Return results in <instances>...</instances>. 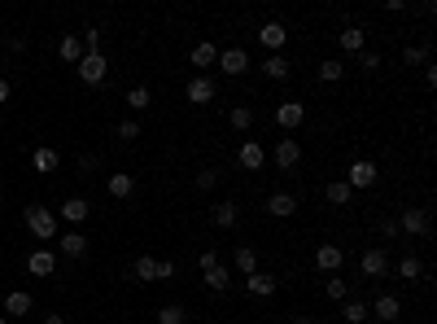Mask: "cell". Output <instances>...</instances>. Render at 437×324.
<instances>
[{
	"label": "cell",
	"mask_w": 437,
	"mask_h": 324,
	"mask_svg": "<svg viewBox=\"0 0 437 324\" xmlns=\"http://www.w3.org/2000/svg\"><path fill=\"white\" fill-rule=\"evenodd\" d=\"M31 167L40 171V176H53V171L62 167V158H57V149H48V145H40V149H35V158H31Z\"/></svg>",
	"instance_id": "ffe728a7"
},
{
	"label": "cell",
	"mask_w": 437,
	"mask_h": 324,
	"mask_svg": "<svg viewBox=\"0 0 437 324\" xmlns=\"http://www.w3.org/2000/svg\"><path fill=\"white\" fill-rule=\"evenodd\" d=\"M9 96H13V84H9V79H0V106H5Z\"/></svg>",
	"instance_id": "bcb514c9"
},
{
	"label": "cell",
	"mask_w": 437,
	"mask_h": 324,
	"mask_svg": "<svg viewBox=\"0 0 437 324\" xmlns=\"http://www.w3.org/2000/svg\"><path fill=\"white\" fill-rule=\"evenodd\" d=\"M341 53H363V44H368V31L363 27H341Z\"/></svg>",
	"instance_id": "603a6c76"
},
{
	"label": "cell",
	"mask_w": 437,
	"mask_h": 324,
	"mask_svg": "<svg viewBox=\"0 0 437 324\" xmlns=\"http://www.w3.org/2000/svg\"><path fill=\"white\" fill-rule=\"evenodd\" d=\"M319 79H324V84H341V79H346V62H341V57L319 62Z\"/></svg>",
	"instance_id": "1f68e13d"
},
{
	"label": "cell",
	"mask_w": 437,
	"mask_h": 324,
	"mask_svg": "<svg viewBox=\"0 0 437 324\" xmlns=\"http://www.w3.org/2000/svg\"><path fill=\"white\" fill-rule=\"evenodd\" d=\"M368 315H376L380 324H394L402 315V303H398L394 294H376V303H368Z\"/></svg>",
	"instance_id": "ba28073f"
},
{
	"label": "cell",
	"mask_w": 437,
	"mask_h": 324,
	"mask_svg": "<svg viewBox=\"0 0 437 324\" xmlns=\"http://www.w3.org/2000/svg\"><path fill=\"white\" fill-rule=\"evenodd\" d=\"M346 184H350V189H372V184H376V162H368V158L350 162V171H346Z\"/></svg>",
	"instance_id": "30bf717a"
},
{
	"label": "cell",
	"mask_w": 437,
	"mask_h": 324,
	"mask_svg": "<svg viewBox=\"0 0 437 324\" xmlns=\"http://www.w3.org/2000/svg\"><path fill=\"white\" fill-rule=\"evenodd\" d=\"M380 237L394 241V237H398V219H380Z\"/></svg>",
	"instance_id": "7bdbcfd3"
},
{
	"label": "cell",
	"mask_w": 437,
	"mask_h": 324,
	"mask_svg": "<svg viewBox=\"0 0 437 324\" xmlns=\"http://www.w3.org/2000/svg\"><path fill=\"white\" fill-rule=\"evenodd\" d=\"M62 255L66 259H84L88 255V237L84 233H62Z\"/></svg>",
	"instance_id": "484cf974"
},
{
	"label": "cell",
	"mask_w": 437,
	"mask_h": 324,
	"mask_svg": "<svg viewBox=\"0 0 437 324\" xmlns=\"http://www.w3.org/2000/svg\"><path fill=\"white\" fill-rule=\"evenodd\" d=\"M227 123H232V132H249V128H254V110H249V106H232Z\"/></svg>",
	"instance_id": "e575fe53"
},
{
	"label": "cell",
	"mask_w": 437,
	"mask_h": 324,
	"mask_svg": "<svg viewBox=\"0 0 437 324\" xmlns=\"http://www.w3.org/2000/svg\"><path fill=\"white\" fill-rule=\"evenodd\" d=\"M433 84H437V66L429 62V66H424V88H433Z\"/></svg>",
	"instance_id": "f6af8a7d"
},
{
	"label": "cell",
	"mask_w": 437,
	"mask_h": 324,
	"mask_svg": "<svg viewBox=\"0 0 437 324\" xmlns=\"http://www.w3.org/2000/svg\"><path fill=\"white\" fill-rule=\"evenodd\" d=\"M271 118H276V128L293 132V128H302V123H306V106H302V101H280Z\"/></svg>",
	"instance_id": "8992f818"
},
{
	"label": "cell",
	"mask_w": 437,
	"mask_h": 324,
	"mask_svg": "<svg viewBox=\"0 0 437 324\" xmlns=\"http://www.w3.org/2000/svg\"><path fill=\"white\" fill-rule=\"evenodd\" d=\"M358 272H363L368 281H385V276H390V255H385V245H368V250L358 255Z\"/></svg>",
	"instance_id": "7a4b0ae2"
},
{
	"label": "cell",
	"mask_w": 437,
	"mask_h": 324,
	"mask_svg": "<svg viewBox=\"0 0 437 324\" xmlns=\"http://www.w3.org/2000/svg\"><path fill=\"white\" fill-rule=\"evenodd\" d=\"M44 324H70V320H66L62 311H53V315H44Z\"/></svg>",
	"instance_id": "7dc6e473"
},
{
	"label": "cell",
	"mask_w": 437,
	"mask_h": 324,
	"mask_svg": "<svg viewBox=\"0 0 437 324\" xmlns=\"http://www.w3.org/2000/svg\"><path fill=\"white\" fill-rule=\"evenodd\" d=\"M35 307V298L27 294V289H13V294H5V315L13 320V315H27Z\"/></svg>",
	"instance_id": "ac0fdd59"
},
{
	"label": "cell",
	"mask_w": 437,
	"mask_h": 324,
	"mask_svg": "<svg viewBox=\"0 0 437 324\" xmlns=\"http://www.w3.org/2000/svg\"><path fill=\"white\" fill-rule=\"evenodd\" d=\"M149 101H153V92H149L144 84H136L132 92H127V106H132V114H136V110H149Z\"/></svg>",
	"instance_id": "8d00e7d4"
},
{
	"label": "cell",
	"mask_w": 437,
	"mask_h": 324,
	"mask_svg": "<svg viewBox=\"0 0 437 324\" xmlns=\"http://www.w3.org/2000/svg\"><path fill=\"white\" fill-rule=\"evenodd\" d=\"M263 74H267V79H289V57L285 53H267Z\"/></svg>",
	"instance_id": "f1b7e54d"
},
{
	"label": "cell",
	"mask_w": 437,
	"mask_h": 324,
	"mask_svg": "<svg viewBox=\"0 0 437 324\" xmlns=\"http://www.w3.org/2000/svg\"><path fill=\"white\" fill-rule=\"evenodd\" d=\"M398 228L411 233V237H429V233H433V219H429V211H420V206H407L402 219H398Z\"/></svg>",
	"instance_id": "5b68a950"
},
{
	"label": "cell",
	"mask_w": 437,
	"mask_h": 324,
	"mask_svg": "<svg viewBox=\"0 0 437 324\" xmlns=\"http://www.w3.org/2000/svg\"><path fill=\"white\" fill-rule=\"evenodd\" d=\"M358 70H380V57L363 48V53H358Z\"/></svg>",
	"instance_id": "60d3db41"
},
{
	"label": "cell",
	"mask_w": 437,
	"mask_h": 324,
	"mask_svg": "<svg viewBox=\"0 0 437 324\" xmlns=\"http://www.w3.org/2000/svg\"><path fill=\"white\" fill-rule=\"evenodd\" d=\"M175 276V263L171 259H158V281H171Z\"/></svg>",
	"instance_id": "ee69618b"
},
{
	"label": "cell",
	"mask_w": 437,
	"mask_h": 324,
	"mask_svg": "<svg viewBox=\"0 0 437 324\" xmlns=\"http://www.w3.org/2000/svg\"><path fill=\"white\" fill-rule=\"evenodd\" d=\"M394 272H398L402 281H424V263H420L416 255H407V259H398V267H394Z\"/></svg>",
	"instance_id": "d6a6232c"
},
{
	"label": "cell",
	"mask_w": 437,
	"mask_h": 324,
	"mask_svg": "<svg viewBox=\"0 0 437 324\" xmlns=\"http://www.w3.org/2000/svg\"><path fill=\"white\" fill-rule=\"evenodd\" d=\"M132 276H136L140 285H149V281H158V259H149V255H140V259L132 263Z\"/></svg>",
	"instance_id": "f546056e"
},
{
	"label": "cell",
	"mask_w": 437,
	"mask_h": 324,
	"mask_svg": "<svg viewBox=\"0 0 437 324\" xmlns=\"http://www.w3.org/2000/svg\"><path fill=\"white\" fill-rule=\"evenodd\" d=\"M315 267L319 272H341L346 267V250H341V245H319V250H315Z\"/></svg>",
	"instance_id": "4fadbf2b"
},
{
	"label": "cell",
	"mask_w": 437,
	"mask_h": 324,
	"mask_svg": "<svg viewBox=\"0 0 437 324\" xmlns=\"http://www.w3.org/2000/svg\"><path fill=\"white\" fill-rule=\"evenodd\" d=\"M271 158H276V167H280V171H293V167L302 162V145H297V140H276Z\"/></svg>",
	"instance_id": "7c38bea8"
},
{
	"label": "cell",
	"mask_w": 437,
	"mask_h": 324,
	"mask_svg": "<svg viewBox=\"0 0 437 324\" xmlns=\"http://www.w3.org/2000/svg\"><path fill=\"white\" fill-rule=\"evenodd\" d=\"M324 294L332 298V303H346V298H350V281L341 276V272H332V276H328V285H324Z\"/></svg>",
	"instance_id": "4dcf8cb0"
},
{
	"label": "cell",
	"mask_w": 437,
	"mask_h": 324,
	"mask_svg": "<svg viewBox=\"0 0 437 324\" xmlns=\"http://www.w3.org/2000/svg\"><path fill=\"white\" fill-rule=\"evenodd\" d=\"M232 272H241V276H254V272H259V255H254L249 245H237V255H232Z\"/></svg>",
	"instance_id": "cb8c5ba5"
},
{
	"label": "cell",
	"mask_w": 437,
	"mask_h": 324,
	"mask_svg": "<svg viewBox=\"0 0 437 324\" xmlns=\"http://www.w3.org/2000/svg\"><path fill=\"white\" fill-rule=\"evenodd\" d=\"M402 62L407 66H429V44H407L402 48Z\"/></svg>",
	"instance_id": "d590c367"
},
{
	"label": "cell",
	"mask_w": 437,
	"mask_h": 324,
	"mask_svg": "<svg viewBox=\"0 0 437 324\" xmlns=\"http://www.w3.org/2000/svg\"><path fill=\"white\" fill-rule=\"evenodd\" d=\"M106 189H110V197H132V193H136V176H127V171H114V176L106 180Z\"/></svg>",
	"instance_id": "d4e9b609"
},
{
	"label": "cell",
	"mask_w": 437,
	"mask_h": 324,
	"mask_svg": "<svg viewBox=\"0 0 437 324\" xmlns=\"http://www.w3.org/2000/svg\"><path fill=\"white\" fill-rule=\"evenodd\" d=\"M158 324H188V311L179 307V303H171V307L158 311Z\"/></svg>",
	"instance_id": "74e56055"
},
{
	"label": "cell",
	"mask_w": 437,
	"mask_h": 324,
	"mask_svg": "<svg viewBox=\"0 0 437 324\" xmlns=\"http://www.w3.org/2000/svg\"><path fill=\"white\" fill-rule=\"evenodd\" d=\"M210 219L219 223V228H237V223H241V206L232 202V197H227V202H215V206H210Z\"/></svg>",
	"instance_id": "9a60e30c"
},
{
	"label": "cell",
	"mask_w": 437,
	"mask_h": 324,
	"mask_svg": "<svg viewBox=\"0 0 437 324\" xmlns=\"http://www.w3.org/2000/svg\"><path fill=\"white\" fill-rule=\"evenodd\" d=\"M201 285L210 289V294H223V289H232V267H210V272H201Z\"/></svg>",
	"instance_id": "2e32d148"
},
{
	"label": "cell",
	"mask_w": 437,
	"mask_h": 324,
	"mask_svg": "<svg viewBox=\"0 0 437 324\" xmlns=\"http://www.w3.org/2000/svg\"><path fill=\"white\" fill-rule=\"evenodd\" d=\"M118 136H123V140H140V123H136V118H123V123H118Z\"/></svg>",
	"instance_id": "f35d334b"
},
{
	"label": "cell",
	"mask_w": 437,
	"mask_h": 324,
	"mask_svg": "<svg viewBox=\"0 0 437 324\" xmlns=\"http://www.w3.org/2000/svg\"><path fill=\"white\" fill-rule=\"evenodd\" d=\"M245 289L267 298V294H276V276H271V272H254V276H245Z\"/></svg>",
	"instance_id": "83f0119b"
},
{
	"label": "cell",
	"mask_w": 437,
	"mask_h": 324,
	"mask_svg": "<svg viewBox=\"0 0 437 324\" xmlns=\"http://www.w3.org/2000/svg\"><path fill=\"white\" fill-rule=\"evenodd\" d=\"M289 324H315L311 315H289Z\"/></svg>",
	"instance_id": "c3c4849f"
},
{
	"label": "cell",
	"mask_w": 437,
	"mask_h": 324,
	"mask_svg": "<svg viewBox=\"0 0 437 324\" xmlns=\"http://www.w3.org/2000/svg\"><path fill=\"white\" fill-rule=\"evenodd\" d=\"M184 96H188V106H210L215 101V79H210V74H193Z\"/></svg>",
	"instance_id": "52a82bcc"
},
{
	"label": "cell",
	"mask_w": 437,
	"mask_h": 324,
	"mask_svg": "<svg viewBox=\"0 0 437 324\" xmlns=\"http://www.w3.org/2000/svg\"><path fill=\"white\" fill-rule=\"evenodd\" d=\"M285 40H289L285 22H263V27H259V44L267 48V53H280V48H285Z\"/></svg>",
	"instance_id": "8fae6325"
},
{
	"label": "cell",
	"mask_w": 437,
	"mask_h": 324,
	"mask_svg": "<svg viewBox=\"0 0 437 324\" xmlns=\"http://www.w3.org/2000/svg\"><path fill=\"white\" fill-rule=\"evenodd\" d=\"M237 162H241L245 171H263V167H267V149H263L259 140H241V149H237Z\"/></svg>",
	"instance_id": "9c48e42d"
},
{
	"label": "cell",
	"mask_w": 437,
	"mask_h": 324,
	"mask_svg": "<svg viewBox=\"0 0 437 324\" xmlns=\"http://www.w3.org/2000/svg\"><path fill=\"white\" fill-rule=\"evenodd\" d=\"M197 267H201V272H210V267H219V255H215V250H201Z\"/></svg>",
	"instance_id": "b9f144b4"
},
{
	"label": "cell",
	"mask_w": 437,
	"mask_h": 324,
	"mask_svg": "<svg viewBox=\"0 0 437 324\" xmlns=\"http://www.w3.org/2000/svg\"><path fill=\"white\" fill-rule=\"evenodd\" d=\"M215 184H219V171H210V167H205L201 176H197V189H201V193H210Z\"/></svg>",
	"instance_id": "ab89813d"
},
{
	"label": "cell",
	"mask_w": 437,
	"mask_h": 324,
	"mask_svg": "<svg viewBox=\"0 0 437 324\" xmlns=\"http://www.w3.org/2000/svg\"><path fill=\"white\" fill-rule=\"evenodd\" d=\"M57 53H62V62H70V66H79V62H84V53H88V48H84V40H79V35H62V44H57Z\"/></svg>",
	"instance_id": "44dd1931"
},
{
	"label": "cell",
	"mask_w": 437,
	"mask_h": 324,
	"mask_svg": "<svg viewBox=\"0 0 437 324\" xmlns=\"http://www.w3.org/2000/svg\"><path fill=\"white\" fill-rule=\"evenodd\" d=\"M324 193H328V202H332V206H350V197H354V189H350L346 180H332Z\"/></svg>",
	"instance_id": "836d02e7"
},
{
	"label": "cell",
	"mask_w": 437,
	"mask_h": 324,
	"mask_svg": "<svg viewBox=\"0 0 437 324\" xmlns=\"http://www.w3.org/2000/svg\"><path fill=\"white\" fill-rule=\"evenodd\" d=\"M341 320H346V324H368V320H372V315H368V303H363V298H346Z\"/></svg>",
	"instance_id": "4316f807"
},
{
	"label": "cell",
	"mask_w": 437,
	"mask_h": 324,
	"mask_svg": "<svg viewBox=\"0 0 437 324\" xmlns=\"http://www.w3.org/2000/svg\"><path fill=\"white\" fill-rule=\"evenodd\" d=\"M74 70H79V79L88 88H101V84H106V74H110V62L101 57V53H84V62L74 66Z\"/></svg>",
	"instance_id": "3957f363"
},
{
	"label": "cell",
	"mask_w": 437,
	"mask_h": 324,
	"mask_svg": "<svg viewBox=\"0 0 437 324\" xmlns=\"http://www.w3.org/2000/svg\"><path fill=\"white\" fill-rule=\"evenodd\" d=\"M293 211H297V197H293V193H271V197H267V215L289 219Z\"/></svg>",
	"instance_id": "e0dca14e"
},
{
	"label": "cell",
	"mask_w": 437,
	"mask_h": 324,
	"mask_svg": "<svg viewBox=\"0 0 437 324\" xmlns=\"http://www.w3.org/2000/svg\"><path fill=\"white\" fill-rule=\"evenodd\" d=\"M0 324H13V320H9V315H0Z\"/></svg>",
	"instance_id": "681fc988"
},
{
	"label": "cell",
	"mask_w": 437,
	"mask_h": 324,
	"mask_svg": "<svg viewBox=\"0 0 437 324\" xmlns=\"http://www.w3.org/2000/svg\"><path fill=\"white\" fill-rule=\"evenodd\" d=\"M27 272H31V276H53V272H57V255L53 250H31L27 255Z\"/></svg>",
	"instance_id": "5bb4252c"
},
{
	"label": "cell",
	"mask_w": 437,
	"mask_h": 324,
	"mask_svg": "<svg viewBox=\"0 0 437 324\" xmlns=\"http://www.w3.org/2000/svg\"><path fill=\"white\" fill-rule=\"evenodd\" d=\"M223 74H232V79H237V74H245L249 70V53H245V48L241 44H232V48H219V62H215Z\"/></svg>",
	"instance_id": "277c9868"
},
{
	"label": "cell",
	"mask_w": 437,
	"mask_h": 324,
	"mask_svg": "<svg viewBox=\"0 0 437 324\" xmlns=\"http://www.w3.org/2000/svg\"><path fill=\"white\" fill-rule=\"evenodd\" d=\"M88 215H92L88 197H66V202H62V219H66V223H84Z\"/></svg>",
	"instance_id": "d6986e66"
},
{
	"label": "cell",
	"mask_w": 437,
	"mask_h": 324,
	"mask_svg": "<svg viewBox=\"0 0 437 324\" xmlns=\"http://www.w3.org/2000/svg\"><path fill=\"white\" fill-rule=\"evenodd\" d=\"M22 219H27L31 237H40V241H53V237H57V215H53V211H44V206H27V211H22Z\"/></svg>",
	"instance_id": "6da1fadb"
},
{
	"label": "cell",
	"mask_w": 437,
	"mask_h": 324,
	"mask_svg": "<svg viewBox=\"0 0 437 324\" xmlns=\"http://www.w3.org/2000/svg\"><path fill=\"white\" fill-rule=\"evenodd\" d=\"M188 62H193L197 70H205V66H215V62H219V48H215L210 40H201V44H193V53H188Z\"/></svg>",
	"instance_id": "7402d4cb"
}]
</instances>
